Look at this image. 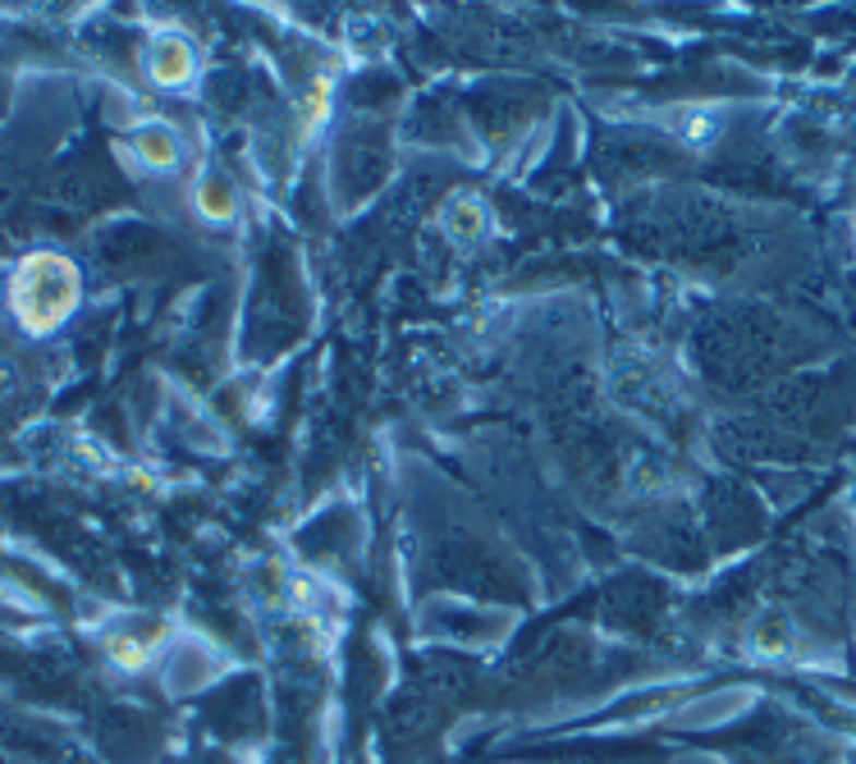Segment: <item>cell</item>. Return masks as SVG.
I'll use <instances>...</instances> for the list:
<instances>
[{
	"instance_id": "obj_1",
	"label": "cell",
	"mask_w": 856,
	"mask_h": 764,
	"mask_svg": "<svg viewBox=\"0 0 856 764\" xmlns=\"http://www.w3.org/2000/svg\"><path fill=\"white\" fill-rule=\"evenodd\" d=\"M10 302L23 330L51 334L79 302V271L56 252H37L14 271Z\"/></svg>"
},
{
	"instance_id": "obj_2",
	"label": "cell",
	"mask_w": 856,
	"mask_h": 764,
	"mask_svg": "<svg viewBox=\"0 0 856 764\" xmlns=\"http://www.w3.org/2000/svg\"><path fill=\"white\" fill-rule=\"evenodd\" d=\"M147 69H152V79L160 87H179L188 74H193V51H188V41H179V37H160L152 46Z\"/></svg>"
},
{
	"instance_id": "obj_3",
	"label": "cell",
	"mask_w": 856,
	"mask_h": 764,
	"mask_svg": "<svg viewBox=\"0 0 856 764\" xmlns=\"http://www.w3.org/2000/svg\"><path fill=\"white\" fill-rule=\"evenodd\" d=\"M133 152H138L142 160H147V165H156V170H170V165L179 160L175 133H170V129H160V124L138 129V133H133Z\"/></svg>"
}]
</instances>
